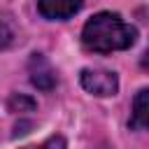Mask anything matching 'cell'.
<instances>
[{"instance_id": "cell-1", "label": "cell", "mask_w": 149, "mask_h": 149, "mask_svg": "<svg viewBox=\"0 0 149 149\" xmlns=\"http://www.w3.org/2000/svg\"><path fill=\"white\" fill-rule=\"evenodd\" d=\"M135 37H137V30L133 26H128L119 14H112V12H100V14L91 16L81 30L84 47L91 51H98V54L128 49V47H133Z\"/></svg>"}, {"instance_id": "cell-2", "label": "cell", "mask_w": 149, "mask_h": 149, "mask_svg": "<svg viewBox=\"0 0 149 149\" xmlns=\"http://www.w3.org/2000/svg\"><path fill=\"white\" fill-rule=\"evenodd\" d=\"M79 81L84 91L98 98H109L119 91V77L109 70H98V68H84L79 74Z\"/></svg>"}, {"instance_id": "cell-3", "label": "cell", "mask_w": 149, "mask_h": 149, "mask_svg": "<svg viewBox=\"0 0 149 149\" xmlns=\"http://www.w3.org/2000/svg\"><path fill=\"white\" fill-rule=\"evenodd\" d=\"M28 72H30V81L33 86H37L40 91H51L58 81L56 70L51 68V63L42 56V54H33L30 63H28Z\"/></svg>"}, {"instance_id": "cell-4", "label": "cell", "mask_w": 149, "mask_h": 149, "mask_svg": "<svg viewBox=\"0 0 149 149\" xmlns=\"http://www.w3.org/2000/svg\"><path fill=\"white\" fill-rule=\"evenodd\" d=\"M81 5H84V0H40L37 2L40 14L51 21H63V19L74 16Z\"/></svg>"}, {"instance_id": "cell-5", "label": "cell", "mask_w": 149, "mask_h": 149, "mask_svg": "<svg viewBox=\"0 0 149 149\" xmlns=\"http://www.w3.org/2000/svg\"><path fill=\"white\" fill-rule=\"evenodd\" d=\"M149 123V91L142 88L133 100V114H130V128L144 130Z\"/></svg>"}, {"instance_id": "cell-6", "label": "cell", "mask_w": 149, "mask_h": 149, "mask_svg": "<svg viewBox=\"0 0 149 149\" xmlns=\"http://www.w3.org/2000/svg\"><path fill=\"white\" fill-rule=\"evenodd\" d=\"M9 112H33L35 109V100L28 95H12L7 102Z\"/></svg>"}, {"instance_id": "cell-7", "label": "cell", "mask_w": 149, "mask_h": 149, "mask_svg": "<svg viewBox=\"0 0 149 149\" xmlns=\"http://www.w3.org/2000/svg\"><path fill=\"white\" fill-rule=\"evenodd\" d=\"M23 149H65V140L61 135H51L42 144H37V147H23Z\"/></svg>"}, {"instance_id": "cell-8", "label": "cell", "mask_w": 149, "mask_h": 149, "mask_svg": "<svg viewBox=\"0 0 149 149\" xmlns=\"http://www.w3.org/2000/svg\"><path fill=\"white\" fill-rule=\"evenodd\" d=\"M9 42H12V30L0 21V49H5Z\"/></svg>"}]
</instances>
